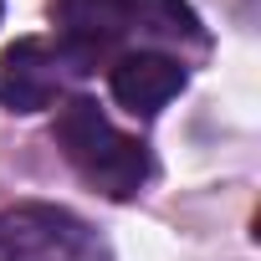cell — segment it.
<instances>
[{"label": "cell", "instance_id": "cell-1", "mask_svg": "<svg viewBox=\"0 0 261 261\" xmlns=\"http://www.w3.org/2000/svg\"><path fill=\"white\" fill-rule=\"evenodd\" d=\"M57 149L67 154V164L102 195L128 200L139 195L154 174L149 149L139 139H128L123 128H113V118L92 102V97H67L57 108Z\"/></svg>", "mask_w": 261, "mask_h": 261}, {"label": "cell", "instance_id": "cell-3", "mask_svg": "<svg viewBox=\"0 0 261 261\" xmlns=\"http://www.w3.org/2000/svg\"><path fill=\"white\" fill-rule=\"evenodd\" d=\"M0 261H113V251L62 205H16L0 210Z\"/></svg>", "mask_w": 261, "mask_h": 261}, {"label": "cell", "instance_id": "cell-5", "mask_svg": "<svg viewBox=\"0 0 261 261\" xmlns=\"http://www.w3.org/2000/svg\"><path fill=\"white\" fill-rule=\"evenodd\" d=\"M108 82H113V97L128 108V113H159L164 102H174L185 92V67L164 51H128L108 67Z\"/></svg>", "mask_w": 261, "mask_h": 261}, {"label": "cell", "instance_id": "cell-2", "mask_svg": "<svg viewBox=\"0 0 261 261\" xmlns=\"http://www.w3.org/2000/svg\"><path fill=\"white\" fill-rule=\"evenodd\" d=\"M62 57L87 72L128 36H200V21L179 0H62Z\"/></svg>", "mask_w": 261, "mask_h": 261}, {"label": "cell", "instance_id": "cell-4", "mask_svg": "<svg viewBox=\"0 0 261 261\" xmlns=\"http://www.w3.org/2000/svg\"><path fill=\"white\" fill-rule=\"evenodd\" d=\"M67 57L62 46L46 41H16L0 51V102L11 113H41L62 97V77H67Z\"/></svg>", "mask_w": 261, "mask_h": 261}]
</instances>
